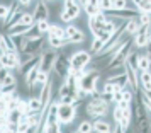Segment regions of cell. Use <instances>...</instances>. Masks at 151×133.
<instances>
[{"label":"cell","instance_id":"7a4b0ae2","mask_svg":"<svg viewBox=\"0 0 151 133\" xmlns=\"http://www.w3.org/2000/svg\"><path fill=\"white\" fill-rule=\"evenodd\" d=\"M58 49L55 48H46L41 53V62H39V72H44V73H51L53 68H55V62L58 58Z\"/></svg>","mask_w":151,"mask_h":133},{"label":"cell","instance_id":"5bb4252c","mask_svg":"<svg viewBox=\"0 0 151 133\" xmlns=\"http://www.w3.org/2000/svg\"><path fill=\"white\" fill-rule=\"evenodd\" d=\"M71 44L68 39V36H65V38H55V36H48V46L49 48H55V49H61L65 46H68Z\"/></svg>","mask_w":151,"mask_h":133},{"label":"cell","instance_id":"44dd1931","mask_svg":"<svg viewBox=\"0 0 151 133\" xmlns=\"http://www.w3.org/2000/svg\"><path fill=\"white\" fill-rule=\"evenodd\" d=\"M139 28H141L139 21H137V19H132V21H129L127 24H126V34L134 36L137 33V29H139Z\"/></svg>","mask_w":151,"mask_h":133},{"label":"cell","instance_id":"484cf974","mask_svg":"<svg viewBox=\"0 0 151 133\" xmlns=\"http://www.w3.org/2000/svg\"><path fill=\"white\" fill-rule=\"evenodd\" d=\"M21 22H22V24H26V26H34L36 21H34V15H32V12H26V10H24V15H22Z\"/></svg>","mask_w":151,"mask_h":133},{"label":"cell","instance_id":"277c9868","mask_svg":"<svg viewBox=\"0 0 151 133\" xmlns=\"http://www.w3.org/2000/svg\"><path fill=\"white\" fill-rule=\"evenodd\" d=\"M107 111H109V104H105L104 101H93V99H90L88 102L85 104V113L92 119L104 118L107 114Z\"/></svg>","mask_w":151,"mask_h":133},{"label":"cell","instance_id":"9a60e30c","mask_svg":"<svg viewBox=\"0 0 151 133\" xmlns=\"http://www.w3.org/2000/svg\"><path fill=\"white\" fill-rule=\"evenodd\" d=\"M92 123H93V132H97V133H112V125H110L109 121H105V119L99 118V119H93Z\"/></svg>","mask_w":151,"mask_h":133},{"label":"cell","instance_id":"bcb514c9","mask_svg":"<svg viewBox=\"0 0 151 133\" xmlns=\"http://www.w3.org/2000/svg\"><path fill=\"white\" fill-rule=\"evenodd\" d=\"M4 133H17V132H14V130H9V128H7V130H5Z\"/></svg>","mask_w":151,"mask_h":133},{"label":"cell","instance_id":"ab89813d","mask_svg":"<svg viewBox=\"0 0 151 133\" xmlns=\"http://www.w3.org/2000/svg\"><path fill=\"white\" fill-rule=\"evenodd\" d=\"M76 4H78L76 0H63V9L71 7V5H76Z\"/></svg>","mask_w":151,"mask_h":133},{"label":"cell","instance_id":"5b68a950","mask_svg":"<svg viewBox=\"0 0 151 133\" xmlns=\"http://www.w3.org/2000/svg\"><path fill=\"white\" fill-rule=\"evenodd\" d=\"M0 67L5 68H21V53L17 49H9L7 53H0Z\"/></svg>","mask_w":151,"mask_h":133},{"label":"cell","instance_id":"7dc6e473","mask_svg":"<svg viewBox=\"0 0 151 133\" xmlns=\"http://www.w3.org/2000/svg\"><path fill=\"white\" fill-rule=\"evenodd\" d=\"M44 2H58V0H44Z\"/></svg>","mask_w":151,"mask_h":133},{"label":"cell","instance_id":"c3c4849f","mask_svg":"<svg viewBox=\"0 0 151 133\" xmlns=\"http://www.w3.org/2000/svg\"><path fill=\"white\" fill-rule=\"evenodd\" d=\"M73 133H80V132H73Z\"/></svg>","mask_w":151,"mask_h":133},{"label":"cell","instance_id":"6da1fadb","mask_svg":"<svg viewBox=\"0 0 151 133\" xmlns=\"http://www.w3.org/2000/svg\"><path fill=\"white\" fill-rule=\"evenodd\" d=\"M93 60V55L90 51H85V49H78L73 55L70 56V68L73 70H83L88 63H92Z\"/></svg>","mask_w":151,"mask_h":133},{"label":"cell","instance_id":"f35d334b","mask_svg":"<svg viewBox=\"0 0 151 133\" xmlns=\"http://www.w3.org/2000/svg\"><path fill=\"white\" fill-rule=\"evenodd\" d=\"M122 99H124L122 91H117V92H114V102H121Z\"/></svg>","mask_w":151,"mask_h":133},{"label":"cell","instance_id":"836d02e7","mask_svg":"<svg viewBox=\"0 0 151 133\" xmlns=\"http://www.w3.org/2000/svg\"><path fill=\"white\" fill-rule=\"evenodd\" d=\"M10 75V68H5V67H0V87L4 85V82L7 80V77Z\"/></svg>","mask_w":151,"mask_h":133},{"label":"cell","instance_id":"ffe728a7","mask_svg":"<svg viewBox=\"0 0 151 133\" xmlns=\"http://www.w3.org/2000/svg\"><path fill=\"white\" fill-rule=\"evenodd\" d=\"M22 116H24V113L19 111V109H14V111H9L7 114V121L9 123H12V125H19L21 123Z\"/></svg>","mask_w":151,"mask_h":133},{"label":"cell","instance_id":"1f68e13d","mask_svg":"<svg viewBox=\"0 0 151 133\" xmlns=\"http://www.w3.org/2000/svg\"><path fill=\"white\" fill-rule=\"evenodd\" d=\"M137 9H139V12H143V14H151V0H143V4Z\"/></svg>","mask_w":151,"mask_h":133},{"label":"cell","instance_id":"cb8c5ba5","mask_svg":"<svg viewBox=\"0 0 151 133\" xmlns=\"http://www.w3.org/2000/svg\"><path fill=\"white\" fill-rule=\"evenodd\" d=\"M104 44H105V43H104L102 39H97V38H93V41H92V46H90V53L95 56L97 53H99V51L104 48Z\"/></svg>","mask_w":151,"mask_h":133},{"label":"cell","instance_id":"52a82bcc","mask_svg":"<svg viewBox=\"0 0 151 133\" xmlns=\"http://www.w3.org/2000/svg\"><path fill=\"white\" fill-rule=\"evenodd\" d=\"M76 118L75 104H60L58 106V121L60 125H71Z\"/></svg>","mask_w":151,"mask_h":133},{"label":"cell","instance_id":"7c38bea8","mask_svg":"<svg viewBox=\"0 0 151 133\" xmlns=\"http://www.w3.org/2000/svg\"><path fill=\"white\" fill-rule=\"evenodd\" d=\"M65 29H66V36H68V39H70L71 44H78V43H83L87 39V38H85V33L80 31L75 24H68Z\"/></svg>","mask_w":151,"mask_h":133},{"label":"cell","instance_id":"9c48e42d","mask_svg":"<svg viewBox=\"0 0 151 133\" xmlns=\"http://www.w3.org/2000/svg\"><path fill=\"white\" fill-rule=\"evenodd\" d=\"M46 49V41L41 38H37V39H27L26 43V48L22 53H27L29 56H36V55H41L42 51Z\"/></svg>","mask_w":151,"mask_h":133},{"label":"cell","instance_id":"2e32d148","mask_svg":"<svg viewBox=\"0 0 151 133\" xmlns=\"http://www.w3.org/2000/svg\"><path fill=\"white\" fill-rule=\"evenodd\" d=\"M31 28H32V26H26V24L19 22V24H15V26H12V28H9L5 33H7L9 36H26Z\"/></svg>","mask_w":151,"mask_h":133},{"label":"cell","instance_id":"d590c367","mask_svg":"<svg viewBox=\"0 0 151 133\" xmlns=\"http://www.w3.org/2000/svg\"><path fill=\"white\" fill-rule=\"evenodd\" d=\"M9 114V106L5 99H0V116H7Z\"/></svg>","mask_w":151,"mask_h":133},{"label":"cell","instance_id":"ac0fdd59","mask_svg":"<svg viewBox=\"0 0 151 133\" xmlns=\"http://www.w3.org/2000/svg\"><path fill=\"white\" fill-rule=\"evenodd\" d=\"M137 68H139V72L151 70V58H150L148 53H144V55L139 56V60H137Z\"/></svg>","mask_w":151,"mask_h":133},{"label":"cell","instance_id":"f1b7e54d","mask_svg":"<svg viewBox=\"0 0 151 133\" xmlns=\"http://www.w3.org/2000/svg\"><path fill=\"white\" fill-rule=\"evenodd\" d=\"M36 26H37V29L41 31V34H48L49 28H51V22L49 21H39V22H36Z\"/></svg>","mask_w":151,"mask_h":133},{"label":"cell","instance_id":"8d00e7d4","mask_svg":"<svg viewBox=\"0 0 151 133\" xmlns=\"http://www.w3.org/2000/svg\"><path fill=\"white\" fill-rule=\"evenodd\" d=\"M112 4H114V0H100V10H110L112 9Z\"/></svg>","mask_w":151,"mask_h":133},{"label":"cell","instance_id":"8fae6325","mask_svg":"<svg viewBox=\"0 0 151 133\" xmlns=\"http://www.w3.org/2000/svg\"><path fill=\"white\" fill-rule=\"evenodd\" d=\"M80 14H82V5H80V4H76V5H71V7L63 9L60 19H61L63 22H66V24H71L75 19L80 17Z\"/></svg>","mask_w":151,"mask_h":133},{"label":"cell","instance_id":"3957f363","mask_svg":"<svg viewBox=\"0 0 151 133\" xmlns=\"http://www.w3.org/2000/svg\"><path fill=\"white\" fill-rule=\"evenodd\" d=\"M100 77H102V73L99 70H93L90 72V73H85L80 80H78V89H82V91L85 92H92L97 89V85H99V82H100Z\"/></svg>","mask_w":151,"mask_h":133},{"label":"cell","instance_id":"4fadbf2b","mask_svg":"<svg viewBox=\"0 0 151 133\" xmlns=\"http://www.w3.org/2000/svg\"><path fill=\"white\" fill-rule=\"evenodd\" d=\"M39 62H41V55H36L32 56L31 60H27V62H24L21 65V68H19V73H21L22 77H26L29 72L32 70V68H36V67H39Z\"/></svg>","mask_w":151,"mask_h":133},{"label":"cell","instance_id":"d6a6232c","mask_svg":"<svg viewBox=\"0 0 151 133\" xmlns=\"http://www.w3.org/2000/svg\"><path fill=\"white\" fill-rule=\"evenodd\" d=\"M137 21H139V24L141 26H150L151 24V14H139V17H137Z\"/></svg>","mask_w":151,"mask_h":133},{"label":"cell","instance_id":"30bf717a","mask_svg":"<svg viewBox=\"0 0 151 133\" xmlns=\"http://www.w3.org/2000/svg\"><path fill=\"white\" fill-rule=\"evenodd\" d=\"M32 15H34V21H49V9H48V2L44 0H37L36 2L34 9H32Z\"/></svg>","mask_w":151,"mask_h":133},{"label":"cell","instance_id":"60d3db41","mask_svg":"<svg viewBox=\"0 0 151 133\" xmlns=\"http://www.w3.org/2000/svg\"><path fill=\"white\" fill-rule=\"evenodd\" d=\"M112 133H126V130H122L121 125H116V126H112Z\"/></svg>","mask_w":151,"mask_h":133},{"label":"cell","instance_id":"74e56055","mask_svg":"<svg viewBox=\"0 0 151 133\" xmlns=\"http://www.w3.org/2000/svg\"><path fill=\"white\" fill-rule=\"evenodd\" d=\"M7 14H9V5H5V4H0V21H5Z\"/></svg>","mask_w":151,"mask_h":133},{"label":"cell","instance_id":"ba28073f","mask_svg":"<svg viewBox=\"0 0 151 133\" xmlns=\"http://www.w3.org/2000/svg\"><path fill=\"white\" fill-rule=\"evenodd\" d=\"M134 39V46L137 48H146L150 44V39H151V24L150 26H141L137 29V33L132 36Z\"/></svg>","mask_w":151,"mask_h":133},{"label":"cell","instance_id":"d6986e66","mask_svg":"<svg viewBox=\"0 0 151 133\" xmlns=\"http://www.w3.org/2000/svg\"><path fill=\"white\" fill-rule=\"evenodd\" d=\"M48 36H55V38H65V36H66V29L61 28L60 24H51Z\"/></svg>","mask_w":151,"mask_h":133},{"label":"cell","instance_id":"b9f144b4","mask_svg":"<svg viewBox=\"0 0 151 133\" xmlns=\"http://www.w3.org/2000/svg\"><path fill=\"white\" fill-rule=\"evenodd\" d=\"M87 4H90V5H93V7H99V9H100V0H88Z\"/></svg>","mask_w":151,"mask_h":133},{"label":"cell","instance_id":"7bdbcfd3","mask_svg":"<svg viewBox=\"0 0 151 133\" xmlns=\"http://www.w3.org/2000/svg\"><path fill=\"white\" fill-rule=\"evenodd\" d=\"M34 0H19V4H21L22 7H26V5H31Z\"/></svg>","mask_w":151,"mask_h":133},{"label":"cell","instance_id":"4316f807","mask_svg":"<svg viewBox=\"0 0 151 133\" xmlns=\"http://www.w3.org/2000/svg\"><path fill=\"white\" fill-rule=\"evenodd\" d=\"M41 31H39V29H37V26H32V28L29 29L27 31V34H26V38H27V39H37V38H41Z\"/></svg>","mask_w":151,"mask_h":133},{"label":"cell","instance_id":"8992f818","mask_svg":"<svg viewBox=\"0 0 151 133\" xmlns=\"http://www.w3.org/2000/svg\"><path fill=\"white\" fill-rule=\"evenodd\" d=\"M53 72H55V75L60 78V80H65V78L68 77L70 75V58H68V55H65V53L60 51V55H58V58H56V62H55Z\"/></svg>","mask_w":151,"mask_h":133},{"label":"cell","instance_id":"e575fe53","mask_svg":"<svg viewBox=\"0 0 151 133\" xmlns=\"http://www.w3.org/2000/svg\"><path fill=\"white\" fill-rule=\"evenodd\" d=\"M112 9H114V10H122V9H127V0H114Z\"/></svg>","mask_w":151,"mask_h":133},{"label":"cell","instance_id":"d4e9b609","mask_svg":"<svg viewBox=\"0 0 151 133\" xmlns=\"http://www.w3.org/2000/svg\"><path fill=\"white\" fill-rule=\"evenodd\" d=\"M27 106H29V109H32V111H41V101H39V97H29L27 99Z\"/></svg>","mask_w":151,"mask_h":133},{"label":"cell","instance_id":"603a6c76","mask_svg":"<svg viewBox=\"0 0 151 133\" xmlns=\"http://www.w3.org/2000/svg\"><path fill=\"white\" fill-rule=\"evenodd\" d=\"M70 94H76V91L71 89L66 82H63V84L60 85V89H58V96H60V97H65V96H70Z\"/></svg>","mask_w":151,"mask_h":133},{"label":"cell","instance_id":"f6af8a7d","mask_svg":"<svg viewBox=\"0 0 151 133\" xmlns=\"http://www.w3.org/2000/svg\"><path fill=\"white\" fill-rule=\"evenodd\" d=\"M76 2H78V4H80V5H82V7H85V5H87V2H88V0H76Z\"/></svg>","mask_w":151,"mask_h":133},{"label":"cell","instance_id":"f546056e","mask_svg":"<svg viewBox=\"0 0 151 133\" xmlns=\"http://www.w3.org/2000/svg\"><path fill=\"white\" fill-rule=\"evenodd\" d=\"M78 97H76V94H70V96H65V97H60V104H75Z\"/></svg>","mask_w":151,"mask_h":133},{"label":"cell","instance_id":"83f0119b","mask_svg":"<svg viewBox=\"0 0 151 133\" xmlns=\"http://www.w3.org/2000/svg\"><path fill=\"white\" fill-rule=\"evenodd\" d=\"M112 118L116 121V125H119L124 118V109H121L119 106H116V108H114V113H112Z\"/></svg>","mask_w":151,"mask_h":133},{"label":"cell","instance_id":"4dcf8cb0","mask_svg":"<svg viewBox=\"0 0 151 133\" xmlns=\"http://www.w3.org/2000/svg\"><path fill=\"white\" fill-rule=\"evenodd\" d=\"M83 12L88 15V17H92V15L99 14V12H100V9H99V7H93V5H90V4H87V5L83 7Z\"/></svg>","mask_w":151,"mask_h":133},{"label":"cell","instance_id":"681fc988","mask_svg":"<svg viewBox=\"0 0 151 133\" xmlns=\"http://www.w3.org/2000/svg\"><path fill=\"white\" fill-rule=\"evenodd\" d=\"M34 2H37V0H34Z\"/></svg>","mask_w":151,"mask_h":133},{"label":"cell","instance_id":"ee69618b","mask_svg":"<svg viewBox=\"0 0 151 133\" xmlns=\"http://www.w3.org/2000/svg\"><path fill=\"white\" fill-rule=\"evenodd\" d=\"M131 2H132V5H134V7H139V5H141V4H143V0H131Z\"/></svg>","mask_w":151,"mask_h":133},{"label":"cell","instance_id":"7402d4cb","mask_svg":"<svg viewBox=\"0 0 151 133\" xmlns=\"http://www.w3.org/2000/svg\"><path fill=\"white\" fill-rule=\"evenodd\" d=\"M76 132H80V133H92V132H93V123L88 121V119H83L82 123L78 125V130H76Z\"/></svg>","mask_w":151,"mask_h":133},{"label":"cell","instance_id":"e0dca14e","mask_svg":"<svg viewBox=\"0 0 151 133\" xmlns=\"http://www.w3.org/2000/svg\"><path fill=\"white\" fill-rule=\"evenodd\" d=\"M139 84L143 92H151V70L139 73Z\"/></svg>","mask_w":151,"mask_h":133}]
</instances>
